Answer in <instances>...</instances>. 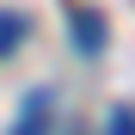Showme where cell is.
Here are the masks:
<instances>
[{
	"label": "cell",
	"instance_id": "2",
	"mask_svg": "<svg viewBox=\"0 0 135 135\" xmlns=\"http://www.w3.org/2000/svg\"><path fill=\"white\" fill-rule=\"evenodd\" d=\"M43 117H55V98L49 92H31L25 110H18V129H43Z\"/></svg>",
	"mask_w": 135,
	"mask_h": 135
},
{
	"label": "cell",
	"instance_id": "1",
	"mask_svg": "<svg viewBox=\"0 0 135 135\" xmlns=\"http://www.w3.org/2000/svg\"><path fill=\"white\" fill-rule=\"evenodd\" d=\"M74 43H80L86 55L104 49V18H98V12H80V18H74Z\"/></svg>",
	"mask_w": 135,
	"mask_h": 135
},
{
	"label": "cell",
	"instance_id": "3",
	"mask_svg": "<svg viewBox=\"0 0 135 135\" xmlns=\"http://www.w3.org/2000/svg\"><path fill=\"white\" fill-rule=\"evenodd\" d=\"M18 31H25V18H18V12H0V55L18 49Z\"/></svg>",
	"mask_w": 135,
	"mask_h": 135
},
{
	"label": "cell",
	"instance_id": "4",
	"mask_svg": "<svg viewBox=\"0 0 135 135\" xmlns=\"http://www.w3.org/2000/svg\"><path fill=\"white\" fill-rule=\"evenodd\" d=\"M110 129H117V135H135V104H117V110H110Z\"/></svg>",
	"mask_w": 135,
	"mask_h": 135
}]
</instances>
